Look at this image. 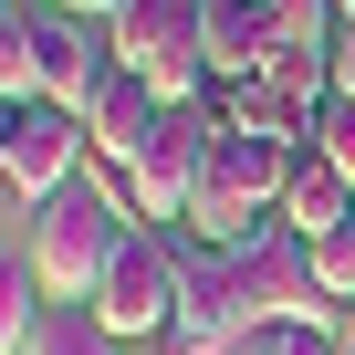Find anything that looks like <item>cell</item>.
<instances>
[{
	"label": "cell",
	"instance_id": "1",
	"mask_svg": "<svg viewBox=\"0 0 355 355\" xmlns=\"http://www.w3.org/2000/svg\"><path fill=\"white\" fill-rule=\"evenodd\" d=\"M293 157H303V146H282V136H241V125H220V146H209V167H199V189H189V241L241 251V241L282 209Z\"/></svg>",
	"mask_w": 355,
	"mask_h": 355
},
{
	"label": "cell",
	"instance_id": "2",
	"mask_svg": "<svg viewBox=\"0 0 355 355\" xmlns=\"http://www.w3.org/2000/svg\"><path fill=\"white\" fill-rule=\"evenodd\" d=\"M125 230H136V220L94 189V178H73L63 199H42V209H32V241H21V251H32V272H42V293H53V303H94V282H105V261H115V241H125Z\"/></svg>",
	"mask_w": 355,
	"mask_h": 355
},
{
	"label": "cell",
	"instance_id": "3",
	"mask_svg": "<svg viewBox=\"0 0 355 355\" xmlns=\"http://www.w3.org/2000/svg\"><path fill=\"white\" fill-rule=\"evenodd\" d=\"M261 324L272 313H261L241 251H220V241H189V251H178V313H167L157 355H220L230 334H261Z\"/></svg>",
	"mask_w": 355,
	"mask_h": 355
},
{
	"label": "cell",
	"instance_id": "4",
	"mask_svg": "<svg viewBox=\"0 0 355 355\" xmlns=\"http://www.w3.org/2000/svg\"><path fill=\"white\" fill-rule=\"evenodd\" d=\"M178 230H125L115 241V261H105V282H94V313H105V334L115 345H157L167 334V313H178Z\"/></svg>",
	"mask_w": 355,
	"mask_h": 355
},
{
	"label": "cell",
	"instance_id": "5",
	"mask_svg": "<svg viewBox=\"0 0 355 355\" xmlns=\"http://www.w3.org/2000/svg\"><path fill=\"white\" fill-rule=\"evenodd\" d=\"M241 272H251V293H261V313H272V324H334V334H345V293L324 282L313 241H303L282 209L241 241Z\"/></svg>",
	"mask_w": 355,
	"mask_h": 355
},
{
	"label": "cell",
	"instance_id": "6",
	"mask_svg": "<svg viewBox=\"0 0 355 355\" xmlns=\"http://www.w3.org/2000/svg\"><path fill=\"white\" fill-rule=\"evenodd\" d=\"M84 167H94V136H84V115L32 94V105L11 115V146H0V178H11V199H21V209H42V199H63V189H73Z\"/></svg>",
	"mask_w": 355,
	"mask_h": 355
},
{
	"label": "cell",
	"instance_id": "7",
	"mask_svg": "<svg viewBox=\"0 0 355 355\" xmlns=\"http://www.w3.org/2000/svg\"><path fill=\"white\" fill-rule=\"evenodd\" d=\"M105 73H115V42H105V21H84V11H63V0H42V11H32V94L84 115Z\"/></svg>",
	"mask_w": 355,
	"mask_h": 355
},
{
	"label": "cell",
	"instance_id": "8",
	"mask_svg": "<svg viewBox=\"0 0 355 355\" xmlns=\"http://www.w3.org/2000/svg\"><path fill=\"white\" fill-rule=\"evenodd\" d=\"M272 53H282L272 0H199V63H209V84H251Z\"/></svg>",
	"mask_w": 355,
	"mask_h": 355
},
{
	"label": "cell",
	"instance_id": "9",
	"mask_svg": "<svg viewBox=\"0 0 355 355\" xmlns=\"http://www.w3.org/2000/svg\"><path fill=\"white\" fill-rule=\"evenodd\" d=\"M157 115H167V94L146 84V73H105L94 84V105H84V136H94V167H136L146 157V136H157Z\"/></svg>",
	"mask_w": 355,
	"mask_h": 355
},
{
	"label": "cell",
	"instance_id": "10",
	"mask_svg": "<svg viewBox=\"0 0 355 355\" xmlns=\"http://www.w3.org/2000/svg\"><path fill=\"white\" fill-rule=\"evenodd\" d=\"M105 42H115L125 73H167L178 53H199V0H125L105 21Z\"/></svg>",
	"mask_w": 355,
	"mask_h": 355
},
{
	"label": "cell",
	"instance_id": "11",
	"mask_svg": "<svg viewBox=\"0 0 355 355\" xmlns=\"http://www.w3.org/2000/svg\"><path fill=\"white\" fill-rule=\"evenodd\" d=\"M282 220H293L303 241L345 230V220H355V178H345L334 157H313V146H303V157H293V178H282Z\"/></svg>",
	"mask_w": 355,
	"mask_h": 355
},
{
	"label": "cell",
	"instance_id": "12",
	"mask_svg": "<svg viewBox=\"0 0 355 355\" xmlns=\"http://www.w3.org/2000/svg\"><path fill=\"white\" fill-rule=\"evenodd\" d=\"M42 272H32V251H0V355H21L32 345V324H42Z\"/></svg>",
	"mask_w": 355,
	"mask_h": 355
},
{
	"label": "cell",
	"instance_id": "13",
	"mask_svg": "<svg viewBox=\"0 0 355 355\" xmlns=\"http://www.w3.org/2000/svg\"><path fill=\"white\" fill-rule=\"evenodd\" d=\"M21 355H115V334H105L94 303H42V324H32Z\"/></svg>",
	"mask_w": 355,
	"mask_h": 355
},
{
	"label": "cell",
	"instance_id": "14",
	"mask_svg": "<svg viewBox=\"0 0 355 355\" xmlns=\"http://www.w3.org/2000/svg\"><path fill=\"white\" fill-rule=\"evenodd\" d=\"M0 94L32 105V0H0Z\"/></svg>",
	"mask_w": 355,
	"mask_h": 355
},
{
	"label": "cell",
	"instance_id": "15",
	"mask_svg": "<svg viewBox=\"0 0 355 355\" xmlns=\"http://www.w3.org/2000/svg\"><path fill=\"white\" fill-rule=\"evenodd\" d=\"M303 146H313V157H334V167L355 178V94H324V105H313V136H303Z\"/></svg>",
	"mask_w": 355,
	"mask_h": 355
},
{
	"label": "cell",
	"instance_id": "16",
	"mask_svg": "<svg viewBox=\"0 0 355 355\" xmlns=\"http://www.w3.org/2000/svg\"><path fill=\"white\" fill-rule=\"evenodd\" d=\"M261 355H345L334 324H261Z\"/></svg>",
	"mask_w": 355,
	"mask_h": 355
},
{
	"label": "cell",
	"instance_id": "17",
	"mask_svg": "<svg viewBox=\"0 0 355 355\" xmlns=\"http://www.w3.org/2000/svg\"><path fill=\"white\" fill-rule=\"evenodd\" d=\"M313 261H324V282L355 303V220H345V230H324V241H313Z\"/></svg>",
	"mask_w": 355,
	"mask_h": 355
},
{
	"label": "cell",
	"instance_id": "18",
	"mask_svg": "<svg viewBox=\"0 0 355 355\" xmlns=\"http://www.w3.org/2000/svg\"><path fill=\"white\" fill-rule=\"evenodd\" d=\"M334 94H355V11H345V32H334Z\"/></svg>",
	"mask_w": 355,
	"mask_h": 355
},
{
	"label": "cell",
	"instance_id": "19",
	"mask_svg": "<svg viewBox=\"0 0 355 355\" xmlns=\"http://www.w3.org/2000/svg\"><path fill=\"white\" fill-rule=\"evenodd\" d=\"M63 11H84V21H115V11H125V0H63Z\"/></svg>",
	"mask_w": 355,
	"mask_h": 355
},
{
	"label": "cell",
	"instance_id": "20",
	"mask_svg": "<svg viewBox=\"0 0 355 355\" xmlns=\"http://www.w3.org/2000/svg\"><path fill=\"white\" fill-rule=\"evenodd\" d=\"M11 115H21V105H11V94H0V146H11Z\"/></svg>",
	"mask_w": 355,
	"mask_h": 355
},
{
	"label": "cell",
	"instance_id": "21",
	"mask_svg": "<svg viewBox=\"0 0 355 355\" xmlns=\"http://www.w3.org/2000/svg\"><path fill=\"white\" fill-rule=\"evenodd\" d=\"M345 355H355V303H345Z\"/></svg>",
	"mask_w": 355,
	"mask_h": 355
},
{
	"label": "cell",
	"instance_id": "22",
	"mask_svg": "<svg viewBox=\"0 0 355 355\" xmlns=\"http://www.w3.org/2000/svg\"><path fill=\"white\" fill-rule=\"evenodd\" d=\"M345 11H355V0H345Z\"/></svg>",
	"mask_w": 355,
	"mask_h": 355
}]
</instances>
